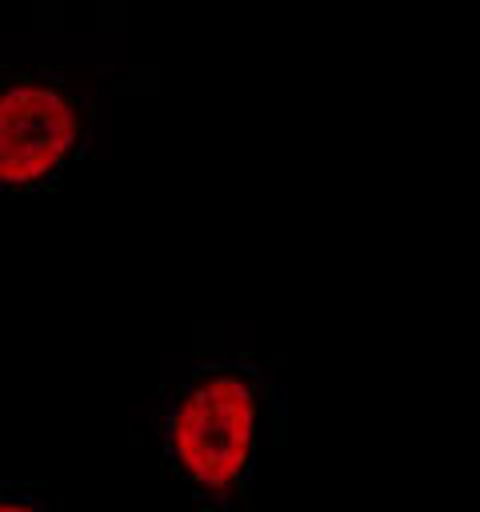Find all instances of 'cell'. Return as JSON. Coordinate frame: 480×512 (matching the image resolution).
<instances>
[{"label": "cell", "mask_w": 480, "mask_h": 512, "mask_svg": "<svg viewBox=\"0 0 480 512\" xmlns=\"http://www.w3.org/2000/svg\"><path fill=\"white\" fill-rule=\"evenodd\" d=\"M268 372L248 356H212L164 396L156 412L160 452L196 500H228L248 488L264 440Z\"/></svg>", "instance_id": "cell-1"}, {"label": "cell", "mask_w": 480, "mask_h": 512, "mask_svg": "<svg viewBox=\"0 0 480 512\" xmlns=\"http://www.w3.org/2000/svg\"><path fill=\"white\" fill-rule=\"evenodd\" d=\"M96 132V100L56 68L0 76V188H44L80 160Z\"/></svg>", "instance_id": "cell-2"}, {"label": "cell", "mask_w": 480, "mask_h": 512, "mask_svg": "<svg viewBox=\"0 0 480 512\" xmlns=\"http://www.w3.org/2000/svg\"><path fill=\"white\" fill-rule=\"evenodd\" d=\"M0 512H64L60 504L36 496V492H16V488H0Z\"/></svg>", "instance_id": "cell-3"}]
</instances>
